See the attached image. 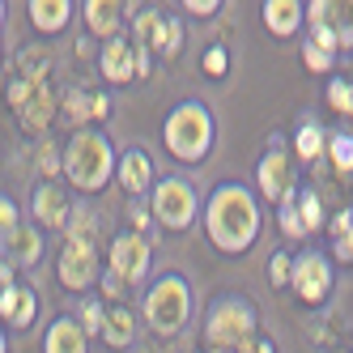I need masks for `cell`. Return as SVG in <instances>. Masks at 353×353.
<instances>
[{"instance_id":"8","label":"cell","mask_w":353,"mask_h":353,"mask_svg":"<svg viewBox=\"0 0 353 353\" xmlns=\"http://www.w3.org/2000/svg\"><path fill=\"white\" fill-rule=\"evenodd\" d=\"M290 285L302 302H323L327 290H332V268H327V260L319 251H302V256H294Z\"/></svg>"},{"instance_id":"21","label":"cell","mask_w":353,"mask_h":353,"mask_svg":"<svg viewBox=\"0 0 353 353\" xmlns=\"http://www.w3.org/2000/svg\"><path fill=\"white\" fill-rule=\"evenodd\" d=\"M52 94H47V85L39 81L34 90H30V98L26 103H21V123H26V128H47V123H52Z\"/></svg>"},{"instance_id":"2","label":"cell","mask_w":353,"mask_h":353,"mask_svg":"<svg viewBox=\"0 0 353 353\" xmlns=\"http://www.w3.org/2000/svg\"><path fill=\"white\" fill-rule=\"evenodd\" d=\"M64 179L72 188H81V192H98L111 174H115V149L103 132H94V128H81L77 137H72L64 145Z\"/></svg>"},{"instance_id":"22","label":"cell","mask_w":353,"mask_h":353,"mask_svg":"<svg viewBox=\"0 0 353 353\" xmlns=\"http://www.w3.org/2000/svg\"><path fill=\"white\" fill-rule=\"evenodd\" d=\"M162 30H166V17L158 9L137 13V47L141 52H162Z\"/></svg>"},{"instance_id":"19","label":"cell","mask_w":353,"mask_h":353,"mask_svg":"<svg viewBox=\"0 0 353 353\" xmlns=\"http://www.w3.org/2000/svg\"><path fill=\"white\" fill-rule=\"evenodd\" d=\"M85 21H90L94 34L115 39L119 21H123V5H115V0H90V5H85Z\"/></svg>"},{"instance_id":"3","label":"cell","mask_w":353,"mask_h":353,"mask_svg":"<svg viewBox=\"0 0 353 353\" xmlns=\"http://www.w3.org/2000/svg\"><path fill=\"white\" fill-rule=\"evenodd\" d=\"M162 141L179 162H200L213 149V115L205 103H179L166 123H162Z\"/></svg>"},{"instance_id":"15","label":"cell","mask_w":353,"mask_h":353,"mask_svg":"<svg viewBox=\"0 0 353 353\" xmlns=\"http://www.w3.org/2000/svg\"><path fill=\"white\" fill-rule=\"evenodd\" d=\"M43 353H85V332L77 319H56L47 327V341H43Z\"/></svg>"},{"instance_id":"13","label":"cell","mask_w":353,"mask_h":353,"mask_svg":"<svg viewBox=\"0 0 353 353\" xmlns=\"http://www.w3.org/2000/svg\"><path fill=\"white\" fill-rule=\"evenodd\" d=\"M115 174H119V183H123V192H132V196H141L145 188H149V179H154V162H149V154L145 149H123V154L115 158Z\"/></svg>"},{"instance_id":"26","label":"cell","mask_w":353,"mask_h":353,"mask_svg":"<svg viewBox=\"0 0 353 353\" xmlns=\"http://www.w3.org/2000/svg\"><path fill=\"white\" fill-rule=\"evenodd\" d=\"M327 103H332L336 111H345V115H353V85L349 81H327Z\"/></svg>"},{"instance_id":"16","label":"cell","mask_w":353,"mask_h":353,"mask_svg":"<svg viewBox=\"0 0 353 353\" xmlns=\"http://www.w3.org/2000/svg\"><path fill=\"white\" fill-rule=\"evenodd\" d=\"M103 336L111 349H123V345H132V336H137V315L128 311V307H111L107 315H103Z\"/></svg>"},{"instance_id":"28","label":"cell","mask_w":353,"mask_h":353,"mask_svg":"<svg viewBox=\"0 0 353 353\" xmlns=\"http://www.w3.org/2000/svg\"><path fill=\"white\" fill-rule=\"evenodd\" d=\"M183 47V26L174 17H166V30H162V56H179Z\"/></svg>"},{"instance_id":"7","label":"cell","mask_w":353,"mask_h":353,"mask_svg":"<svg viewBox=\"0 0 353 353\" xmlns=\"http://www.w3.org/2000/svg\"><path fill=\"white\" fill-rule=\"evenodd\" d=\"M60 285L64 290H90L94 276H98V251H94V239H77L68 234L64 251H60Z\"/></svg>"},{"instance_id":"32","label":"cell","mask_w":353,"mask_h":353,"mask_svg":"<svg viewBox=\"0 0 353 353\" xmlns=\"http://www.w3.org/2000/svg\"><path fill=\"white\" fill-rule=\"evenodd\" d=\"M281 230H285L290 239H307V230H302V221H298V213H294V196L281 205Z\"/></svg>"},{"instance_id":"18","label":"cell","mask_w":353,"mask_h":353,"mask_svg":"<svg viewBox=\"0 0 353 353\" xmlns=\"http://www.w3.org/2000/svg\"><path fill=\"white\" fill-rule=\"evenodd\" d=\"M264 26L272 34H294L302 26V5L298 0H268L264 5Z\"/></svg>"},{"instance_id":"35","label":"cell","mask_w":353,"mask_h":353,"mask_svg":"<svg viewBox=\"0 0 353 353\" xmlns=\"http://www.w3.org/2000/svg\"><path fill=\"white\" fill-rule=\"evenodd\" d=\"M107 111H111V98H107V94H94V98H90V115H94V119H103Z\"/></svg>"},{"instance_id":"6","label":"cell","mask_w":353,"mask_h":353,"mask_svg":"<svg viewBox=\"0 0 353 353\" xmlns=\"http://www.w3.org/2000/svg\"><path fill=\"white\" fill-rule=\"evenodd\" d=\"M154 217L166 225V230H188L196 221V188L179 174H170L154 188Z\"/></svg>"},{"instance_id":"38","label":"cell","mask_w":353,"mask_h":353,"mask_svg":"<svg viewBox=\"0 0 353 353\" xmlns=\"http://www.w3.org/2000/svg\"><path fill=\"white\" fill-rule=\"evenodd\" d=\"M132 221H137V234H141L145 225H149V213H145V209H132Z\"/></svg>"},{"instance_id":"27","label":"cell","mask_w":353,"mask_h":353,"mask_svg":"<svg viewBox=\"0 0 353 353\" xmlns=\"http://www.w3.org/2000/svg\"><path fill=\"white\" fill-rule=\"evenodd\" d=\"M17 225H21V217H17V205H13L9 196H0V243H9Z\"/></svg>"},{"instance_id":"11","label":"cell","mask_w":353,"mask_h":353,"mask_svg":"<svg viewBox=\"0 0 353 353\" xmlns=\"http://www.w3.org/2000/svg\"><path fill=\"white\" fill-rule=\"evenodd\" d=\"M98 64H103V77H107V81L123 85V81L137 77V47H132L128 39L115 34V39L103 43V56H98Z\"/></svg>"},{"instance_id":"31","label":"cell","mask_w":353,"mask_h":353,"mask_svg":"<svg viewBox=\"0 0 353 353\" xmlns=\"http://www.w3.org/2000/svg\"><path fill=\"white\" fill-rule=\"evenodd\" d=\"M103 302H85L81 307V332H103Z\"/></svg>"},{"instance_id":"33","label":"cell","mask_w":353,"mask_h":353,"mask_svg":"<svg viewBox=\"0 0 353 353\" xmlns=\"http://www.w3.org/2000/svg\"><path fill=\"white\" fill-rule=\"evenodd\" d=\"M302 60H307V68H315V72H327V64H332V52H323V47L307 43V47H302Z\"/></svg>"},{"instance_id":"14","label":"cell","mask_w":353,"mask_h":353,"mask_svg":"<svg viewBox=\"0 0 353 353\" xmlns=\"http://www.w3.org/2000/svg\"><path fill=\"white\" fill-rule=\"evenodd\" d=\"M68 192L60 183H43L34 188V221L43 225H68Z\"/></svg>"},{"instance_id":"9","label":"cell","mask_w":353,"mask_h":353,"mask_svg":"<svg viewBox=\"0 0 353 353\" xmlns=\"http://www.w3.org/2000/svg\"><path fill=\"white\" fill-rule=\"evenodd\" d=\"M281 141L272 137V149L260 158V170H256V179H260V196L272 200V205H285V200L294 196V170H290V158H285V149H276Z\"/></svg>"},{"instance_id":"12","label":"cell","mask_w":353,"mask_h":353,"mask_svg":"<svg viewBox=\"0 0 353 353\" xmlns=\"http://www.w3.org/2000/svg\"><path fill=\"white\" fill-rule=\"evenodd\" d=\"M0 315H5L9 327H30L34 315H39V294L30 285H9L5 294H0Z\"/></svg>"},{"instance_id":"10","label":"cell","mask_w":353,"mask_h":353,"mask_svg":"<svg viewBox=\"0 0 353 353\" xmlns=\"http://www.w3.org/2000/svg\"><path fill=\"white\" fill-rule=\"evenodd\" d=\"M149 260H154V251H149L145 234H119L111 243V272L119 281H141L149 272Z\"/></svg>"},{"instance_id":"25","label":"cell","mask_w":353,"mask_h":353,"mask_svg":"<svg viewBox=\"0 0 353 353\" xmlns=\"http://www.w3.org/2000/svg\"><path fill=\"white\" fill-rule=\"evenodd\" d=\"M327 154H332L336 170H353V137H349V132L327 137Z\"/></svg>"},{"instance_id":"34","label":"cell","mask_w":353,"mask_h":353,"mask_svg":"<svg viewBox=\"0 0 353 353\" xmlns=\"http://www.w3.org/2000/svg\"><path fill=\"white\" fill-rule=\"evenodd\" d=\"M183 9H188V13H196V17H209V13H213V9H221V5H217V0H188Z\"/></svg>"},{"instance_id":"17","label":"cell","mask_w":353,"mask_h":353,"mask_svg":"<svg viewBox=\"0 0 353 353\" xmlns=\"http://www.w3.org/2000/svg\"><path fill=\"white\" fill-rule=\"evenodd\" d=\"M68 17H72L68 0H34V5H30V21H34V30H43V34L64 30Z\"/></svg>"},{"instance_id":"24","label":"cell","mask_w":353,"mask_h":353,"mask_svg":"<svg viewBox=\"0 0 353 353\" xmlns=\"http://www.w3.org/2000/svg\"><path fill=\"white\" fill-rule=\"evenodd\" d=\"M323 145H327V137H323V128H319L315 119H307V123L298 128V137H294V149H298V158H307V162L323 154Z\"/></svg>"},{"instance_id":"39","label":"cell","mask_w":353,"mask_h":353,"mask_svg":"<svg viewBox=\"0 0 353 353\" xmlns=\"http://www.w3.org/2000/svg\"><path fill=\"white\" fill-rule=\"evenodd\" d=\"M0 353H5V327H0Z\"/></svg>"},{"instance_id":"40","label":"cell","mask_w":353,"mask_h":353,"mask_svg":"<svg viewBox=\"0 0 353 353\" xmlns=\"http://www.w3.org/2000/svg\"><path fill=\"white\" fill-rule=\"evenodd\" d=\"M0 21H5V5H0Z\"/></svg>"},{"instance_id":"30","label":"cell","mask_w":353,"mask_h":353,"mask_svg":"<svg viewBox=\"0 0 353 353\" xmlns=\"http://www.w3.org/2000/svg\"><path fill=\"white\" fill-rule=\"evenodd\" d=\"M225 68H230V52H225V47H209L205 52V72L209 77H225Z\"/></svg>"},{"instance_id":"5","label":"cell","mask_w":353,"mask_h":353,"mask_svg":"<svg viewBox=\"0 0 353 353\" xmlns=\"http://www.w3.org/2000/svg\"><path fill=\"white\" fill-rule=\"evenodd\" d=\"M256 332V307L247 298H217L213 311H209V323H205V336L213 349H239L251 341Z\"/></svg>"},{"instance_id":"37","label":"cell","mask_w":353,"mask_h":353,"mask_svg":"<svg viewBox=\"0 0 353 353\" xmlns=\"http://www.w3.org/2000/svg\"><path fill=\"white\" fill-rule=\"evenodd\" d=\"M243 353H272V341H260V345H251V341H247Z\"/></svg>"},{"instance_id":"29","label":"cell","mask_w":353,"mask_h":353,"mask_svg":"<svg viewBox=\"0 0 353 353\" xmlns=\"http://www.w3.org/2000/svg\"><path fill=\"white\" fill-rule=\"evenodd\" d=\"M290 272H294V260L285 256V251H276V256L268 260V276H272V285H290Z\"/></svg>"},{"instance_id":"1","label":"cell","mask_w":353,"mask_h":353,"mask_svg":"<svg viewBox=\"0 0 353 353\" xmlns=\"http://www.w3.org/2000/svg\"><path fill=\"white\" fill-rule=\"evenodd\" d=\"M205 230H209L217 251H247L260 234L256 196L239 183H221L205 205Z\"/></svg>"},{"instance_id":"23","label":"cell","mask_w":353,"mask_h":353,"mask_svg":"<svg viewBox=\"0 0 353 353\" xmlns=\"http://www.w3.org/2000/svg\"><path fill=\"white\" fill-rule=\"evenodd\" d=\"M294 213H298V221H302V230L315 234L319 225H323V205H319V192H315V188L294 192Z\"/></svg>"},{"instance_id":"36","label":"cell","mask_w":353,"mask_h":353,"mask_svg":"<svg viewBox=\"0 0 353 353\" xmlns=\"http://www.w3.org/2000/svg\"><path fill=\"white\" fill-rule=\"evenodd\" d=\"M119 285H123V281H119L115 272H107V276H103V290H107V294H119Z\"/></svg>"},{"instance_id":"20","label":"cell","mask_w":353,"mask_h":353,"mask_svg":"<svg viewBox=\"0 0 353 353\" xmlns=\"http://www.w3.org/2000/svg\"><path fill=\"white\" fill-rule=\"evenodd\" d=\"M39 256H43V234L34 225H17L13 239H9V260L13 264H39Z\"/></svg>"},{"instance_id":"4","label":"cell","mask_w":353,"mask_h":353,"mask_svg":"<svg viewBox=\"0 0 353 353\" xmlns=\"http://www.w3.org/2000/svg\"><path fill=\"white\" fill-rule=\"evenodd\" d=\"M188 315H192V290H188V281H183L179 272L158 276V281L149 285V294H145V319H149V327L162 332V336H170V332H179V327L188 323Z\"/></svg>"}]
</instances>
